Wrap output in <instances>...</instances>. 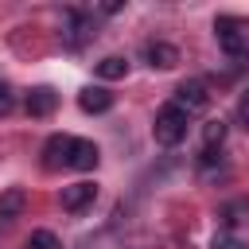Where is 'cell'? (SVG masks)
<instances>
[{"instance_id":"1","label":"cell","mask_w":249,"mask_h":249,"mask_svg":"<svg viewBox=\"0 0 249 249\" xmlns=\"http://www.w3.org/2000/svg\"><path fill=\"white\" fill-rule=\"evenodd\" d=\"M187 124H191V113H187V109H179L175 101H167V105L156 113L152 136H156V144L175 148V144H183V140H187Z\"/></svg>"},{"instance_id":"2","label":"cell","mask_w":249,"mask_h":249,"mask_svg":"<svg viewBox=\"0 0 249 249\" xmlns=\"http://www.w3.org/2000/svg\"><path fill=\"white\" fill-rule=\"evenodd\" d=\"M214 35H218V47L230 58H249V19H241V16H218L214 19Z\"/></svg>"},{"instance_id":"3","label":"cell","mask_w":249,"mask_h":249,"mask_svg":"<svg viewBox=\"0 0 249 249\" xmlns=\"http://www.w3.org/2000/svg\"><path fill=\"white\" fill-rule=\"evenodd\" d=\"M93 35H97V31H93V12H86V8H66L62 43H66L70 51H78V47H86Z\"/></svg>"},{"instance_id":"4","label":"cell","mask_w":249,"mask_h":249,"mask_svg":"<svg viewBox=\"0 0 249 249\" xmlns=\"http://www.w3.org/2000/svg\"><path fill=\"white\" fill-rule=\"evenodd\" d=\"M175 105L187 109V113H202V109L210 105V89H206V82H202V78H187V82H179V86H175Z\"/></svg>"},{"instance_id":"5","label":"cell","mask_w":249,"mask_h":249,"mask_svg":"<svg viewBox=\"0 0 249 249\" xmlns=\"http://www.w3.org/2000/svg\"><path fill=\"white\" fill-rule=\"evenodd\" d=\"M101 163V148L93 144V140H70V160H66V167H74V171H93Z\"/></svg>"},{"instance_id":"6","label":"cell","mask_w":249,"mask_h":249,"mask_svg":"<svg viewBox=\"0 0 249 249\" xmlns=\"http://www.w3.org/2000/svg\"><path fill=\"white\" fill-rule=\"evenodd\" d=\"M93 198H97V187L93 183H70V187H62V210L66 214H78V210H86V206H93Z\"/></svg>"},{"instance_id":"7","label":"cell","mask_w":249,"mask_h":249,"mask_svg":"<svg viewBox=\"0 0 249 249\" xmlns=\"http://www.w3.org/2000/svg\"><path fill=\"white\" fill-rule=\"evenodd\" d=\"M70 140H74V136H62V132L47 136V144H43V167H47V171L66 167V160H70Z\"/></svg>"},{"instance_id":"8","label":"cell","mask_w":249,"mask_h":249,"mask_svg":"<svg viewBox=\"0 0 249 249\" xmlns=\"http://www.w3.org/2000/svg\"><path fill=\"white\" fill-rule=\"evenodd\" d=\"M23 206H27V191H23V187L0 191V226H12V222L23 214Z\"/></svg>"},{"instance_id":"9","label":"cell","mask_w":249,"mask_h":249,"mask_svg":"<svg viewBox=\"0 0 249 249\" xmlns=\"http://www.w3.org/2000/svg\"><path fill=\"white\" fill-rule=\"evenodd\" d=\"M144 58H148V66H152V70H171V66L179 62V47H171V43L156 39V43H148V47H144Z\"/></svg>"},{"instance_id":"10","label":"cell","mask_w":249,"mask_h":249,"mask_svg":"<svg viewBox=\"0 0 249 249\" xmlns=\"http://www.w3.org/2000/svg\"><path fill=\"white\" fill-rule=\"evenodd\" d=\"M54 109H58V93H54L51 86H35V89L27 93V113H31V117L43 121V117H51Z\"/></svg>"},{"instance_id":"11","label":"cell","mask_w":249,"mask_h":249,"mask_svg":"<svg viewBox=\"0 0 249 249\" xmlns=\"http://www.w3.org/2000/svg\"><path fill=\"white\" fill-rule=\"evenodd\" d=\"M78 105H82V113H109L113 109V93L105 86H86L78 93Z\"/></svg>"},{"instance_id":"12","label":"cell","mask_w":249,"mask_h":249,"mask_svg":"<svg viewBox=\"0 0 249 249\" xmlns=\"http://www.w3.org/2000/svg\"><path fill=\"white\" fill-rule=\"evenodd\" d=\"M93 74H97L101 82H117V78H124V74H128V62H124L121 54H105V58L93 66Z\"/></svg>"},{"instance_id":"13","label":"cell","mask_w":249,"mask_h":249,"mask_svg":"<svg viewBox=\"0 0 249 249\" xmlns=\"http://www.w3.org/2000/svg\"><path fill=\"white\" fill-rule=\"evenodd\" d=\"M222 140H226V121L218 117V121H206L202 124V148H222Z\"/></svg>"},{"instance_id":"14","label":"cell","mask_w":249,"mask_h":249,"mask_svg":"<svg viewBox=\"0 0 249 249\" xmlns=\"http://www.w3.org/2000/svg\"><path fill=\"white\" fill-rule=\"evenodd\" d=\"M241 214H249V202H226V206L218 210V218H222V226H226V230H233L237 222H245Z\"/></svg>"},{"instance_id":"15","label":"cell","mask_w":249,"mask_h":249,"mask_svg":"<svg viewBox=\"0 0 249 249\" xmlns=\"http://www.w3.org/2000/svg\"><path fill=\"white\" fill-rule=\"evenodd\" d=\"M23 249H62V241H58L51 230H31V237H27Z\"/></svg>"},{"instance_id":"16","label":"cell","mask_w":249,"mask_h":249,"mask_svg":"<svg viewBox=\"0 0 249 249\" xmlns=\"http://www.w3.org/2000/svg\"><path fill=\"white\" fill-rule=\"evenodd\" d=\"M214 249H249L237 233H230V230H222V233H214Z\"/></svg>"},{"instance_id":"17","label":"cell","mask_w":249,"mask_h":249,"mask_svg":"<svg viewBox=\"0 0 249 249\" xmlns=\"http://www.w3.org/2000/svg\"><path fill=\"white\" fill-rule=\"evenodd\" d=\"M12 109H16V93H12L8 82H0V117H8Z\"/></svg>"},{"instance_id":"18","label":"cell","mask_w":249,"mask_h":249,"mask_svg":"<svg viewBox=\"0 0 249 249\" xmlns=\"http://www.w3.org/2000/svg\"><path fill=\"white\" fill-rule=\"evenodd\" d=\"M237 124L249 132V89L241 93V101H237Z\"/></svg>"},{"instance_id":"19","label":"cell","mask_w":249,"mask_h":249,"mask_svg":"<svg viewBox=\"0 0 249 249\" xmlns=\"http://www.w3.org/2000/svg\"><path fill=\"white\" fill-rule=\"evenodd\" d=\"M121 8H124V4H121V0H109V4H101V12H105V16H117V12H121Z\"/></svg>"}]
</instances>
